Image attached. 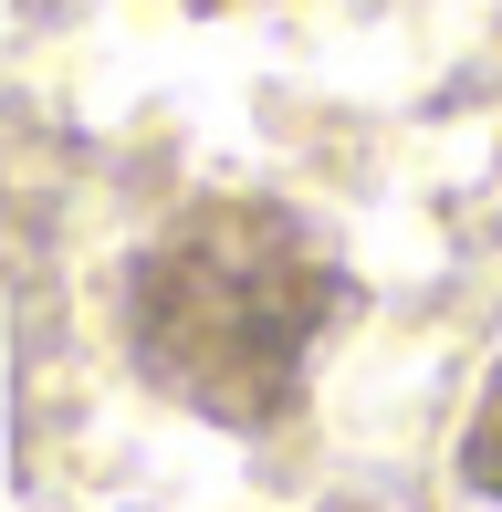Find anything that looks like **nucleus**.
Here are the masks:
<instances>
[{
  "mask_svg": "<svg viewBox=\"0 0 502 512\" xmlns=\"http://www.w3.org/2000/svg\"><path fill=\"white\" fill-rule=\"evenodd\" d=\"M346 304V272L272 199H199L126 272V345L147 387L220 429H262L293 408L314 335Z\"/></svg>",
  "mask_w": 502,
  "mask_h": 512,
  "instance_id": "nucleus-1",
  "label": "nucleus"
}]
</instances>
